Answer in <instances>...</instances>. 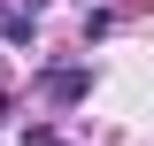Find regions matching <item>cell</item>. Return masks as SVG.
<instances>
[{
	"mask_svg": "<svg viewBox=\"0 0 154 146\" xmlns=\"http://www.w3.org/2000/svg\"><path fill=\"white\" fill-rule=\"evenodd\" d=\"M85 92H93V77H85V69H54V77H46V100H62V108L85 100Z\"/></svg>",
	"mask_w": 154,
	"mask_h": 146,
	"instance_id": "6da1fadb",
	"label": "cell"
},
{
	"mask_svg": "<svg viewBox=\"0 0 154 146\" xmlns=\"http://www.w3.org/2000/svg\"><path fill=\"white\" fill-rule=\"evenodd\" d=\"M23 146H62V131H46V123H38V131H23Z\"/></svg>",
	"mask_w": 154,
	"mask_h": 146,
	"instance_id": "7a4b0ae2",
	"label": "cell"
}]
</instances>
